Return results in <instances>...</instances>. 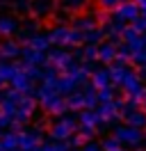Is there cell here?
I'll return each mask as SVG.
<instances>
[{
    "label": "cell",
    "mask_w": 146,
    "mask_h": 151,
    "mask_svg": "<svg viewBox=\"0 0 146 151\" xmlns=\"http://www.w3.org/2000/svg\"><path fill=\"white\" fill-rule=\"evenodd\" d=\"M144 39H146V35H144Z\"/></svg>",
    "instance_id": "cell-45"
},
{
    "label": "cell",
    "mask_w": 146,
    "mask_h": 151,
    "mask_svg": "<svg viewBox=\"0 0 146 151\" xmlns=\"http://www.w3.org/2000/svg\"><path fill=\"white\" fill-rule=\"evenodd\" d=\"M139 108H142V110H144V112H146V96H144V99H142V105H139Z\"/></svg>",
    "instance_id": "cell-40"
},
{
    "label": "cell",
    "mask_w": 146,
    "mask_h": 151,
    "mask_svg": "<svg viewBox=\"0 0 146 151\" xmlns=\"http://www.w3.org/2000/svg\"><path fill=\"white\" fill-rule=\"evenodd\" d=\"M121 87H123V92L128 94V99H135L142 105V99L146 96V85H144V80H142V76H139V71L128 69L126 78L121 80Z\"/></svg>",
    "instance_id": "cell-1"
},
{
    "label": "cell",
    "mask_w": 146,
    "mask_h": 151,
    "mask_svg": "<svg viewBox=\"0 0 146 151\" xmlns=\"http://www.w3.org/2000/svg\"><path fill=\"white\" fill-rule=\"evenodd\" d=\"M107 101H114V87H100L98 89V103H107Z\"/></svg>",
    "instance_id": "cell-33"
},
{
    "label": "cell",
    "mask_w": 146,
    "mask_h": 151,
    "mask_svg": "<svg viewBox=\"0 0 146 151\" xmlns=\"http://www.w3.org/2000/svg\"><path fill=\"white\" fill-rule=\"evenodd\" d=\"M41 108L48 114H66L69 112V105H66V96H62L59 92H48L46 96L39 99Z\"/></svg>",
    "instance_id": "cell-4"
},
{
    "label": "cell",
    "mask_w": 146,
    "mask_h": 151,
    "mask_svg": "<svg viewBox=\"0 0 146 151\" xmlns=\"http://www.w3.org/2000/svg\"><path fill=\"white\" fill-rule=\"evenodd\" d=\"M18 66L11 62V60H0V83H9L11 76L16 73Z\"/></svg>",
    "instance_id": "cell-24"
},
{
    "label": "cell",
    "mask_w": 146,
    "mask_h": 151,
    "mask_svg": "<svg viewBox=\"0 0 146 151\" xmlns=\"http://www.w3.org/2000/svg\"><path fill=\"white\" fill-rule=\"evenodd\" d=\"M130 25H132V28H135L139 35H146V16H142V14H139V16H137V19L130 23Z\"/></svg>",
    "instance_id": "cell-35"
},
{
    "label": "cell",
    "mask_w": 146,
    "mask_h": 151,
    "mask_svg": "<svg viewBox=\"0 0 146 151\" xmlns=\"http://www.w3.org/2000/svg\"><path fill=\"white\" fill-rule=\"evenodd\" d=\"M94 25H98V19L91 16V14H87V16H75V19L71 21V28H78V30H82V32L94 28Z\"/></svg>",
    "instance_id": "cell-22"
},
{
    "label": "cell",
    "mask_w": 146,
    "mask_h": 151,
    "mask_svg": "<svg viewBox=\"0 0 146 151\" xmlns=\"http://www.w3.org/2000/svg\"><path fill=\"white\" fill-rule=\"evenodd\" d=\"M41 135H44V131L41 128H23V131L18 133V149L23 151H32L39 147V142H41Z\"/></svg>",
    "instance_id": "cell-6"
},
{
    "label": "cell",
    "mask_w": 146,
    "mask_h": 151,
    "mask_svg": "<svg viewBox=\"0 0 146 151\" xmlns=\"http://www.w3.org/2000/svg\"><path fill=\"white\" fill-rule=\"evenodd\" d=\"M91 85L100 87H110L112 85V76H110V66L107 69H94L91 71Z\"/></svg>",
    "instance_id": "cell-17"
},
{
    "label": "cell",
    "mask_w": 146,
    "mask_h": 151,
    "mask_svg": "<svg viewBox=\"0 0 146 151\" xmlns=\"http://www.w3.org/2000/svg\"><path fill=\"white\" fill-rule=\"evenodd\" d=\"M119 147H123V144H121L114 135H112V137H105V140L100 142V149L103 151H114V149H119Z\"/></svg>",
    "instance_id": "cell-34"
},
{
    "label": "cell",
    "mask_w": 146,
    "mask_h": 151,
    "mask_svg": "<svg viewBox=\"0 0 146 151\" xmlns=\"http://www.w3.org/2000/svg\"><path fill=\"white\" fill-rule=\"evenodd\" d=\"M130 62H135L139 69H146V44H144L142 48L132 50V57H130Z\"/></svg>",
    "instance_id": "cell-29"
},
{
    "label": "cell",
    "mask_w": 146,
    "mask_h": 151,
    "mask_svg": "<svg viewBox=\"0 0 146 151\" xmlns=\"http://www.w3.org/2000/svg\"><path fill=\"white\" fill-rule=\"evenodd\" d=\"M96 128H94V126H84V124H80V126H78V135H80L82 140L87 142V140H94V137H96Z\"/></svg>",
    "instance_id": "cell-32"
},
{
    "label": "cell",
    "mask_w": 146,
    "mask_h": 151,
    "mask_svg": "<svg viewBox=\"0 0 146 151\" xmlns=\"http://www.w3.org/2000/svg\"><path fill=\"white\" fill-rule=\"evenodd\" d=\"M78 126L80 122H75V117H62L59 122L50 124V140H69L78 131Z\"/></svg>",
    "instance_id": "cell-3"
},
{
    "label": "cell",
    "mask_w": 146,
    "mask_h": 151,
    "mask_svg": "<svg viewBox=\"0 0 146 151\" xmlns=\"http://www.w3.org/2000/svg\"><path fill=\"white\" fill-rule=\"evenodd\" d=\"M30 9L36 19H44L48 14H53L55 9V0H30Z\"/></svg>",
    "instance_id": "cell-15"
},
{
    "label": "cell",
    "mask_w": 146,
    "mask_h": 151,
    "mask_svg": "<svg viewBox=\"0 0 146 151\" xmlns=\"http://www.w3.org/2000/svg\"><path fill=\"white\" fill-rule=\"evenodd\" d=\"M39 151H55V142L50 140V142H46V144H41V147H39Z\"/></svg>",
    "instance_id": "cell-39"
},
{
    "label": "cell",
    "mask_w": 146,
    "mask_h": 151,
    "mask_svg": "<svg viewBox=\"0 0 146 151\" xmlns=\"http://www.w3.org/2000/svg\"><path fill=\"white\" fill-rule=\"evenodd\" d=\"M21 60L27 62V64H34V66H44L48 62V55L46 50H36L30 44H21Z\"/></svg>",
    "instance_id": "cell-8"
},
{
    "label": "cell",
    "mask_w": 146,
    "mask_h": 151,
    "mask_svg": "<svg viewBox=\"0 0 146 151\" xmlns=\"http://www.w3.org/2000/svg\"><path fill=\"white\" fill-rule=\"evenodd\" d=\"M66 105H69V110H73V112L82 110L84 108V94H82V89H75V92H71V94L66 96Z\"/></svg>",
    "instance_id": "cell-23"
},
{
    "label": "cell",
    "mask_w": 146,
    "mask_h": 151,
    "mask_svg": "<svg viewBox=\"0 0 146 151\" xmlns=\"http://www.w3.org/2000/svg\"><path fill=\"white\" fill-rule=\"evenodd\" d=\"M96 110H98L100 119H103L105 124H114V122H119V119H121V114H119V105H117V101L98 103V105H96Z\"/></svg>",
    "instance_id": "cell-11"
},
{
    "label": "cell",
    "mask_w": 146,
    "mask_h": 151,
    "mask_svg": "<svg viewBox=\"0 0 146 151\" xmlns=\"http://www.w3.org/2000/svg\"><path fill=\"white\" fill-rule=\"evenodd\" d=\"M64 12H80L87 7V0H59Z\"/></svg>",
    "instance_id": "cell-28"
},
{
    "label": "cell",
    "mask_w": 146,
    "mask_h": 151,
    "mask_svg": "<svg viewBox=\"0 0 146 151\" xmlns=\"http://www.w3.org/2000/svg\"><path fill=\"white\" fill-rule=\"evenodd\" d=\"M98 5H100L103 12H112V9H117L119 5H121V0H98Z\"/></svg>",
    "instance_id": "cell-36"
},
{
    "label": "cell",
    "mask_w": 146,
    "mask_h": 151,
    "mask_svg": "<svg viewBox=\"0 0 146 151\" xmlns=\"http://www.w3.org/2000/svg\"><path fill=\"white\" fill-rule=\"evenodd\" d=\"M80 151H103V149H100V144H98V142L87 140L84 144H82V149H80Z\"/></svg>",
    "instance_id": "cell-37"
},
{
    "label": "cell",
    "mask_w": 146,
    "mask_h": 151,
    "mask_svg": "<svg viewBox=\"0 0 146 151\" xmlns=\"http://www.w3.org/2000/svg\"><path fill=\"white\" fill-rule=\"evenodd\" d=\"M50 83L55 85V89H57L62 96H69L71 92H75V89H78V85H80V83H78L71 73H57V78H55V80H50Z\"/></svg>",
    "instance_id": "cell-9"
},
{
    "label": "cell",
    "mask_w": 146,
    "mask_h": 151,
    "mask_svg": "<svg viewBox=\"0 0 146 151\" xmlns=\"http://www.w3.org/2000/svg\"><path fill=\"white\" fill-rule=\"evenodd\" d=\"M0 55H2V60H16V57H21V44L16 39L7 37L0 44Z\"/></svg>",
    "instance_id": "cell-14"
},
{
    "label": "cell",
    "mask_w": 146,
    "mask_h": 151,
    "mask_svg": "<svg viewBox=\"0 0 146 151\" xmlns=\"http://www.w3.org/2000/svg\"><path fill=\"white\" fill-rule=\"evenodd\" d=\"M11 151H23V149H11Z\"/></svg>",
    "instance_id": "cell-42"
},
{
    "label": "cell",
    "mask_w": 146,
    "mask_h": 151,
    "mask_svg": "<svg viewBox=\"0 0 146 151\" xmlns=\"http://www.w3.org/2000/svg\"><path fill=\"white\" fill-rule=\"evenodd\" d=\"M69 30H71V25L55 23L53 28H50V32H48L50 46H66V41H69Z\"/></svg>",
    "instance_id": "cell-12"
},
{
    "label": "cell",
    "mask_w": 146,
    "mask_h": 151,
    "mask_svg": "<svg viewBox=\"0 0 146 151\" xmlns=\"http://www.w3.org/2000/svg\"><path fill=\"white\" fill-rule=\"evenodd\" d=\"M114 57H117V44L110 41V39H103L98 44V60L103 64H112Z\"/></svg>",
    "instance_id": "cell-13"
},
{
    "label": "cell",
    "mask_w": 146,
    "mask_h": 151,
    "mask_svg": "<svg viewBox=\"0 0 146 151\" xmlns=\"http://www.w3.org/2000/svg\"><path fill=\"white\" fill-rule=\"evenodd\" d=\"M18 28H21V23L14 16H0V37H14Z\"/></svg>",
    "instance_id": "cell-16"
},
{
    "label": "cell",
    "mask_w": 146,
    "mask_h": 151,
    "mask_svg": "<svg viewBox=\"0 0 146 151\" xmlns=\"http://www.w3.org/2000/svg\"><path fill=\"white\" fill-rule=\"evenodd\" d=\"M27 44L32 48H36V50H48V48H50V39H48V35H39V32H36Z\"/></svg>",
    "instance_id": "cell-27"
},
{
    "label": "cell",
    "mask_w": 146,
    "mask_h": 151,
    "mask_svg": "<svg viewBox=\"0 0 146 151\" xmlns=\"http://www.w3.org/2000/svg\"><path fill=\"white\" fill-rule=\"evenodd\" d=\"M144 85H146V83H144Z\"/></svg>",
    "instance_id": "cell-46"
},
{
    "label": "cell",
    "mask_w": 146,
    "mask_h": 151,
    "mask_svg": "<svg viewBox=\"0 0 146 151\" xmlns=\"http://www.w3.org/2000/svg\"><path fill=\"white\" fill-rule=\"evenodd\" d=\"M46 55H48V64H55L59 71H64V66L73 60V55L69 50H64V48H53V46L46 50Z\"/></svg>",
    "instance_id": "cell-10"
},
{
    "label": "cell",
    "mask_w": 146,
    "mask_h": 151,
    "mask_svg": "<svg viewBox=\"0 0 146 151\" xmlns=\"http://www.w3.org/2000/svg\"><path fill=\"white\" fill-rule=\"evenodd\" d=\"M144 144H146V133H144Z\"/></svg>",
    "instance_id": "cell-43"
},
{
    "label": "cell",
    "mask_w": 146,
    "mask_h": 151,
    "mask_svg": "<svg viewBox=\"0 0 146 151\" xmlns=\"http://www.w3.org/2000/svg\"><path fill=\"white\" fill-rule=\"evenodd\" d=\"M0 144H2V149L5 151H11V149H18V133H5V135H0Z\"/></svg>",
    "instance_id": "cell-25"
},
{
    "label": "cell",
    "mask_w": 146,
    "mask_h": 151,
    "mask_svg": "<svg viewBox=\"0 0 146 151\" xmlns=\"http://www.w3.org/2000/svg\"><path fill=\"white\" fill-rule=\"evenodd\" d=\"M82 60H84V62H94V60H98V46L84 44V48H82Z\"/></svg>",
    "instance_id": "cell-31"
},
{
    "label": "cell",
    "mask_w": 146,
    "mask_h": 151,
    "mask_svg": "<svg viewBox=\"0 0 146 151\" xmlns=\"http://www.w3.org/2000/svg\"><path fill=\"white\" fill-rule=\"evenodd\" d=\"M69 144H71V149H75V147H82V144H84V140H82L80 135H71V137H69Z\"/></svg>",
    "instance_id": "cell-38"
},
{
    "label": "cell",
    "mask_w": 146,
    "mask_h": 151,
    "mask_svg": "<svg viewBox=\"0 0 146 151\" xmlns=\"http://www.w3.org/2000/svg\"><path fill=\"white\" fill-rule=\"evenodd\" d=\"M114 137H117L123 147H128V149H139V147L144 144V131H142V128H135V126H128V124L114 128Z\"/></svg>",
    "instance_id": "cell-2"
},
{
    "label": "cell",
    "mask_w": 146,
    "mask_h": 151,
    "mask_svg": "<svg viewBox=\"0 0 146 151\" xmlns=\"http://www.w3.org/2000/svg\"><path fill=\"white\" fill-rule=\"evenodd\" d=\"M9 85H11V89H16V92H21V94H32V92H34V80H32V78H30L21 66L16 69V73L11 76Z\"/></svg>",
    "instance_id": "cell-7"
},
{
    "label": "cell",
    "mask_w": 146,
    "mask_h": 151,
    "mask_svg": "<svg viewBox=\"0 0 146 151\" xmlns=\"http://www.w3.org/2000/svg\"><path fill=\"white\" fill-rule=\"evenodd\" d=\"M36 32H39V23H36V21H30V23H25V25H21V28H18V44H27V41H30V39L34 37Z\"/></svg>",
    "instance_id": "cell-18"
},
{
    "label": "cell",
    "mask_w": 146,
    "mask_h": 151,
    "mask_svg": "<svg viewBox=\"0 0 146 151\" xmlns=\"http://www.w3.org/2000/svg\"><path fill=\"white\" fill-rule=\"evenodd\" d=\"M123 122H126L128 126H135V128H142V131H144L146 128V112L142 108H137V110H132V112L128 114Z\"/></svg>",
    "instance_id": "cell-21"
},
{
    "label": "cell",
    "mask_w": 146,
    "mask_h": 151,
    "mask_svg": "<svg viewBox=\"0 0 146 151\" xmlns=\"http://www.w3.org/2000/svg\"><path fill=\"white\" fill-rule=\"evenodd\" d=\"M103 39H105V28H103V25H94V28L84 30V44L98 46Z\"/></svg>",
    "instance_id": "cell-20"
},
{
    "label": "cell",
    "mask_w": 146,
    "mask_h": 151,
    "mask_svg": "<svg viewBox=\"0 0 146 151\" xmlns=\"http://www.w3.org/2000/svg\"><path fill=\"white\" fill-rule=\"evenodd\" d=\"M137 16H139V5L135 0L121 2L117 9H112V21H119V23H132Z\"/></svg>",
    "instance_id": "cell-5"
},
{
    "label": "cell",
    "mask_w": 146,
    "mask_h": 151,
    "mask_svg": "<svg viewBox=\"0 0 146 151\" xmlns=\"http://www.w3.org/2000/svg\"><path fill=\"white\" fill-rule=\"evenodd\" d=\"M0 5H2V7L9 5V7H14L16 12H27L30 9V0H0Z\"/></svg>",
    "instance_id": "cell-30"
},
{
    "label": "cell",
    "mask_w": 146,
    "mask_h": 151,
    "mask_svg": "<svg viewBox=\"0 0 146 151\" xmlns=\"http://www.w3.org/2000/svg\"><path fill=\"white\" fill-rule=\"evenodd\" d=\"M82 94H84V108H96L98 105V87L89 83H82Z\"/></svg>",
    "instance_id": "cell-19"
},
{
    "label": "cell",
    "mask_w": 146,
    "mask_h": 151,
    "mask_svg": "<svg viewBox=\"0 0 146 151\" xmlns=\"http://www.w3.org/2000/svg\"><path fill=\"white\" fill-rule=\"evenodd\" d=\"M137 151H144V149H142V147H139V149H137Z\"/></svg>",
    "instance_id": "cell-44"
},
{
    "label": "cell",
    "mask_w": 146,
    "mask_h": 151,
    "mask_svg": "<svg viewBox=\"0 0 146 151\" xmlns=\"http://www.w3.org/2000/svg\"><path fill=\"white\" fill-rule=\"evenodd\" d=\"M66 46H73V48L84 46V32L78 30V28H71L69 30V41H66Z\"/></svg>",
    "instance_id": "cell-26"
},
{
    "label": "cell",
    "mask_w": 146,
    "mask_h": 151,
    "mask_svg": "<svg viewBox=\"0 0 146 151\" xmlns=\"http://www.w3.org/2000/svg\"><path fill=\"white\" fill-rule=\"evenodd\" d=\"M114 151H128V149H123V147H119V149H114Z\"/></svg>",
    "instance_id": "cell-41"
}]
</instances>
